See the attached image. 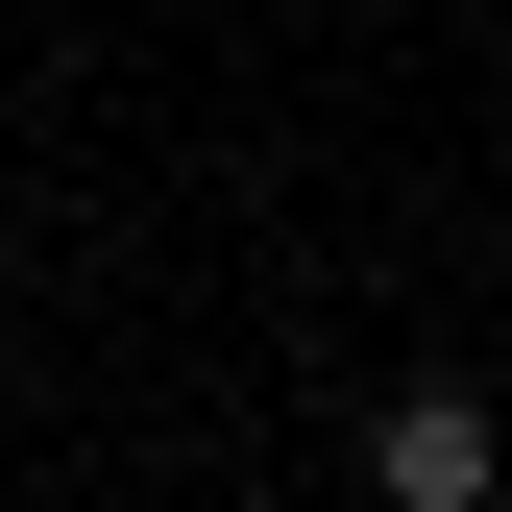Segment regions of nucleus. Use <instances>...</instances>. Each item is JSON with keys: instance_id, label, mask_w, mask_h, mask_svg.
Listing matches in <instances>:
<instances>
[{"instance_id": "f257e3e1", "label": "nucleus", "mask_w": 512, "mask_h": 512, "mask_svg": "<svg viewBox=\"0 0 512 512\" xmlns=\"http://www.w3.org/2000/svg\"><path fill=\"white\" fill-rule=\"evenodd\" d=\"M488 464H512L488 391H391V415H366V488H391V512H488Z\"/></svg>"}]
</instances>
